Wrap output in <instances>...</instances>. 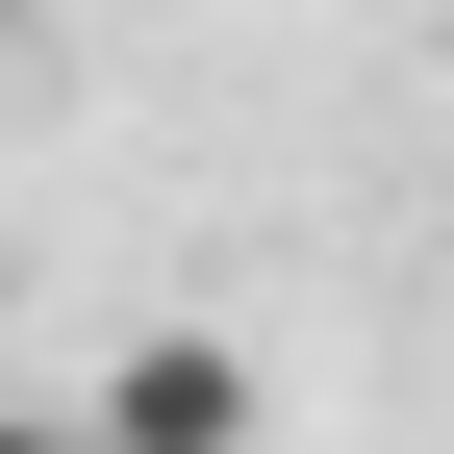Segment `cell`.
<instances>
[{"label":"cell","instance_id":"obj_2","mask_svg":"<svg viewBox=\"0 0 454 454\" xmlns=\"http://www.w3.org/2000/svg\"><path fill=\"white\" fill-rule=\"evenodd\" d=\"M0 454H76V404H0Z\"/></svg>","mask_w":454,"mask_h":454},{"label":"cell","instance_id":"obj_1","mask_svg":"<svg viewBox=\"0 0 454 454\" xmlns=\"http://www.w3.org/2000/svg\"><path fill=\"white\" fill-rule=\"evenodd\" d=\"M76 454H253V354L227 328H127L76 379Z\"/></svg>","mask_w":454,"mask_h":454}]
</instances>
